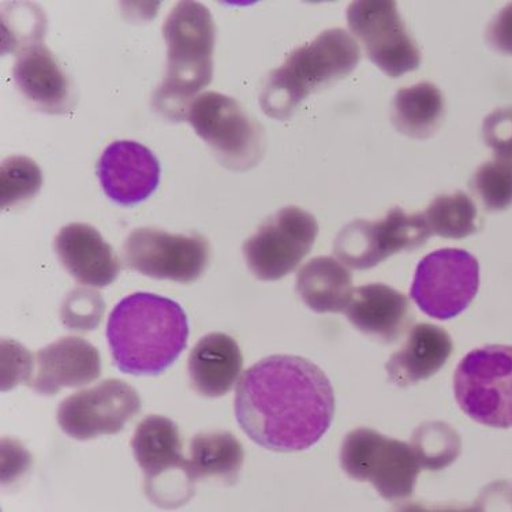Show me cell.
I'll return each mask as SVG.
<instances>
[{"label": "cell", "instance_id": "cell-21", "mask_svg": "<svg viewBox=\"0 0 512 512\" xmlns=\"http://www.w3.org/2000/svg\"><path fill=\"white\" fill-rule=\"evenodd\" d=\"M188 366L194 391L205 398H220L233 390L244 357L235 339L212 332L198 340L190 351Z\"/></svg>", "mask_w": 512, "mask_h": 512}, {"label": "cell", "instance_id": "cell-11", "mask_svg": "<svg viewBox=\"0 0 512 512\" xmlns=\"http://www.w3.org/2000/svg\"><path fill=\"white\" fill-rule=\"evenodd\" d=\"M317 235L319 223L312 213L298 207L280 209L246 239V264L263 282L282 279L308 256Z\"/></svg>", "mask_w": 512, "mask_h": 512}, {"label": "cell", "instance_id": "cell-18", "mask_svg": "<svg viewBox=\"0 0 512 512\" xmlns=\"http://www.w3.org/2000/svg\"><path fill=\"white\" fill-rule=\"evenodd\" d=\"M345 313L350 324L362 334L386 343L401 338L411 321L409 298L381 283L354 289Z\"/></svg>", "mask_w": 512, "mask_h": 512}, {"label": "cell", "instance_id": "cell-29", "mask_svg": "<svg viewBox=\"0 0 512 512\" xmlns=\"http://www.w3.org/2000/svg\"><path fill=\"white\" fill-rule=\"evenodd\" d=\"M106 305L102 295L93 290L77 289L67 295L62 306V321L73 331H92L99 327Z\"/></svg>", "mask_w": 512, "mask_h": 512}, {"label": "cell", "instance_id": "cell-13", "mask_svg": "<svg viewBox=\"0 0 512 512\" xmlns=\"http://www.w3.org/2000/svg\"><path fill=\"white\" fill-rule=\"evenodd\" d=\"M211 248L201 235L170 234L142 227L134 230L123 245L127 267L153 279L192 283L208 267Z\"/></svg>", "mask_w": 512, "mask_h": 512}, {"label": "cell", "instance_id": "cell-3", "mask_svg": "<svg viewBox=\"0 0 512 512\" xmlns=\"http://www.w3.org/2000/svg\"><path fill=\"white\" fill-rule=\"evenodd\" d=\"M167 70L152 104L173 122L188 118L190 104L213 78L216 25L211 11L198 2H181L163 25Z\"/></svg>", "mask_w": 512, "mask_h": 512}, {"label": "cell", "instance_id": "cell-8", "mask_svg": "<svg viewBox=\"0 0 512 512\" xmlns=\"http://www.w3.org/2000/svg\"><path fill=\"white\" fill-rule=\"evenodd\" d=\"M134 458L144 472L145 493L159 507H178L193 496L188 459L182 457L178 425L170 418L149 416L132 440Z\"/></svg>", "mask_w": 512, "mask_h": 512}, {"label": "cell", "instance_id": "cell-10", "mask_svg": "<svg viewBox=\"0 0 512 512\" xmlns=\"http://www.w3.org/2000/svg\"><path fill=\"white\" fill-rule=\"evenodd\" d=\"M424 213H407L395 207L383 219H357L346 224L335 239L334 253L351 269H371L392 254L413 250L431 238Z\"/></svg>", "mask_w": 512, "mask_h": 512}, {"label": "cell", "instance_id": "cell-14", "mask_svg": "<svg viewBox=\"0 0 512 512\" xmlns=\"http://www.w3.org/2000/svg\"><path fill=\"white\" fill-rule=\"evenodd\" d=\"M140 410V395L130 384L108 379L65 399L56 420L67 436L84 442L103 435H117Z\"/></svg>", "mask_w": 512, "mask_h": 512}, {"label": "cell", "instance_id": "cell-12", "mask_svg": "<svg viewBox=\"0 0 512 512\" xmlns=\"http://www.w3.org/2000/svg\"><path fill=\"white\" fill-rule=\"evenodd\" d=\"M347 24L368 58L388 77L399 78L420 67V48L407 32L395 2H353L347 9Z\"/></svg>", "mask_w": 512, "mask_h": 512}, {"label": "cell", "instance_id": "cell-20", "mask_svg": "<svg viewBox=\"0 0 512 512\" xmlns=\"http://www.w3.org/2000/svg\"><path fill=\"white\" fill-rule=\"evenodd\" d=\"M452 350L451 336L444 328L425 323L414 325L405 345L387 362L388 379L401 388L428 380L446 365Z\"/></svg>", "mask_w": 512, "mask_h": 512}, {"label": "cell", "instance_id": "cell-16", "mask_svg": "<svg viewBox=\"0 0 512 512\" xmlns=\"http://www.w3.org/2000/svg\"><path fill=\"white\" fill-rule=\"evenodd\" d=\"M36 375L31 386L37 394L52 396L62 388L87 386L102 375V358L88 340L66 336L36 353Z\"/></svg>", "mask_w": 512, "mask_h": 512}, {"label": "cell", "instance_id": "cell-32", "mask_svg": "<svg viewBox=\"0 0 512 512\" xmlns=\"http://www.w3.org/2000/svg\"><path fill=\"white\" fill-rule=\"evenodd\" d=\"M485 39L492 50L512 56V3L500 10L489 22Z\"/></svg>", "mask_w": 512, "mask_h": 512}, {"label": "cell", "instance_id": "cell-19", "mask_svg": "<svg viewBox=\"0 0 512 512\" xmlns=\"http://www.w3.org/2000/svg\"><path fill=\"white\" fill-rule=\"evenodd\" d=\"M13 76L22 95L41 111L65 114L73 104L69 78L43 43L18 54Z\"/></svg>", "mask_w": 512, "mask_h": 512}, {"label": "cell", "instance_id": "cell-23", "mask_svg": "<svg viewBox=\"0 0 512 512\" xmlns=\"http://www.w3.org/2000/svg\"><path fill=\"white\" fill-rule=\"evenodd\" d=\"M244 461V447L233 433H198L190 443L188 465L194 481L216 478L224 484L235 485Z\"/></svg>", "mask_w": 512, "mask_h": 512}, {"label": "cell", "instance_id": "cell-5", "mask_svg": "<svg viewBox=\"0 0 512 512\" xmlns=\"http://www.w3.org/2000/svg\"><path fill=\"white\" fill-rule=\"evenodd\" d=\"M186 121L227 170L248 171L263 159L264 129L233 97L218 92L197 96Z\"/></svg>", "mask_w": 512, "mask_h": 512}, {"label": "cell", "instance_id": "cell-2", "mask_svg": "<svg viewBox=\"0 0 512 512\" xmlns=\"http://www.w3.org/2000/svg\"><path fill=\"white\" fill-rule=\"evenodd\" d=\"M107 340L119 371L133 376H159L188 346V317L182 306L170 298L134 293L112 310Z\"/></svg>", "mask_w": 512, "mask_h": 512}, {"label": "cell", "instance_id": "cell-17", "mask_svg": "<svg viewBox=\"0 0 512 512\" xmlns=\"http://www.w3.org/2000/svg\"><path fill=\"white\" fill-rule=\"evenodd\" d=\"M54 246L66 271L85 286H110L121 272L114 249L89 224H67L56 235Z\"/></svg>", "mask_w": 512, "mask_h": 512}, {"label": "cell", "instance_id": "cell-28", "mask_svg": "<svg viewBox=\"0 0 512 512\" xmlns=\"http://www.w3.org/2000/svg\"><path fill=\"white\" fill-rule=\"evenodd\" d=\"M43 173L32 159L26 156H11L0 168V201L2 208L13 207L31 200L40 192Z\"/></svg>", "mask_w": 512, "mask_h": 512}, {"label": "cell", "instance_id": "cell-15", "mask_svg": "<svg viewBox=\"0 0 512 512\" xmlns=\"http://www.w3.org/2000/svg\"><path fill=\"white\" fill-rule=\"evenodd\" d=\"M104 193L114 203L130 207L147 200L160 182L155 153L136 141H115L104 149L97 164Z\"/></svg>", "mask_w": 512, "mask_h": 512}, {"label": "cell", "instance_id": "cell-7", "mask_svg": "<svg viewBox=\"0 0 512 512\" xmlns=\"http://www.w3.org/2000/svg\"><path fill=\"white\" fill-rule=\"evenodd\" d=\"M454 394L467 417L489 428H512V346L467 353L454 375Z\"/></svg>", "mask_w": 512, "mask_h": 512}, {"label": "cell", "instance_id": "cell-4", "mask_svg": "<svg viewBox=\"0 0 512 512\" xmlns=\"http://www.w3.org/2000/svg\"><path fill=\"white\" fill-rule=\"evenodd\" d=\"M360 59V46L345 29L324 31L269 74L260 95L261 110L269 118L289 119L306 97L353 73Z\"/></svg>", "mask_w": 512, "mask_h": 512}, {"label": "cell", "instance_id": "cell-30", "mask_svg": "<svg viewBox=\"0 0 512 512\" xmlns=\"http://www.w3.org/2000/svg\"><path fill=\"white\" fill-rule=\"evenodd\" d=\"M482 136L496 158L512 162V107L497 108L489 114L482 125Z\"/></svg>", "mask_w": 512, "mask_h": 512}, {"label": "cell", "instance_id": "cell-26", "mask_svg": "<svg viewBox=\"0 0 512 512\" xmlns=\"http://www.w3.org/2000/svg\"><path fill=\"white\" fill-rule=\"evenodd\" d=\"M410 446L421 469L440 472L457 461L462 451V440L446 422L429 421L413 432Z\"/></svg>", "mask_w": 512, "mask_h": 512}, {"label": "cell", "instance_id": "cell-1", "mask_svg": "<svg viewBox=\"0 0 512 512\" xmlns=\"http://www.w3.org/2000/svg\"><path fill=\"white\" fill-rule=\"evenodd\" d=\"M234 406L238 425L257 446L297 452L315 446L330 429L335 394L313 362L269 355L242 375Z\"/></svg>", "mask_w": 512, "mask_h": 512}, {"label": "cell", "instance_id": "cell-24", "mask_svg": "<svg viewBox=\"0 0 512 512\" xmlns=\"http://www.w3.org/2000/svg\"><path fill=\"white\" fill-rule=\"evenodd\" d=\"M443 115V93L431 82L403 88L392 100V125L403 136L414 140L432 137L439 129Z\"/></svg>", "mask_w": 512, "mask_h": 512}, {"label": "cell", "instance_id": "cell-22", "mask_svg": "<svg viewBox=\"0 0 512 512\" xmlns=\"http://www.w3.org/2000/svg\"><path fill=\"white\" fill-rule=\"evenodd\" d=\"M295 289L302 302L316 313L343 312L354 293L349 269L327 256L316 257L300 269Z\"/></svg>", "mask_w": 512, "mask_h": 512}, {"label": "cell", "instance_id": "cell-25", "mask_svg": "<svg viewBox=\"0 0 512 512\" xmlns=\"http://www.w3.org/2000/svg\"><path fill=\"white\" fill-rule=\"evenodd\" d=\"M424 218L431 233L442 238L462 239L478 231L476 204L463 192L436 197Z\"/></svg>", "mask_w": 512, "mask_h": 512}, {"label": "cell", "instance_id": "cell-31", "mask_svg": "<svg viewBox=\"0 0 512 512\" xmlns=\"http://www.w3.org/2000/svg\"><path fill=\"white\" fill-rule=\"evenodd\" d=\"M3 391L11 390L17 383L31 384L33 361L31 354L13 340H3Z\"/></svg>", "mask_w": 512, "mask_h": 512}, {"label": "cell", "instance_id": "cell-9", "mask_svg": "<svg viewBox=\"0 0 512 512\" xmlns=\"http://www.w3.org/2000/svg\"><path fill=\"white\" fill-rule=\"evenodd\" d=\"M480 289V264L462 249H439L417 265L410 297L425 315L450 320L465 312Z\"/></svg>", "mask_w": 512, "mask_h": 512}, {"label": "cell", "instance_id": "cell-27", "mask_svg": "<svg viewBox=\"0 0 512 512\" xmlns=\"http://www.w3.org/2000/svg\"><path fill=\"white\" fill-rule=\"evenodd\" d=\"M470 188L488 212L506 211L512 205V162L495 158L477 168Z\"/></svg>", "mask_w": 512, "mask_h": 512}, {"label": "cell", "instance_id": "cell-6", "mask_svg": "<svg viewBox=\"0 0 512 512\" xmlns=\"http://www.w3.org/2000/svg\"><path fill=\"white\" fill-rule=\"evenodd\" d=\"M339 461L347 477L371 482L388 502L410 499L422 470L410 444L390 439L371 428L347 433L340 447Z\"/></svg>", "mask_w": 512, "mask_h": 512}]
</instances>
